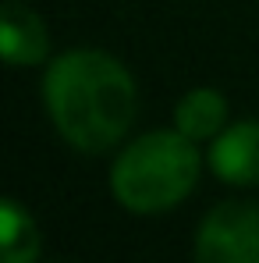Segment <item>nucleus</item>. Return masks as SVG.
I'll use <instances>...</instances> for the list:
<instances>
[{"label":"nucleus","mask_w":259,"mask_h":263,"mask_svg":"<svg viewBox=\"0 0 259 263\" xmlns=\"http://www.w3.org/2000/svg\"><path fill=\"white\" fill-rule=\"evenodd\" d=\"M43 107L50 125L71 149L107 153L135 125L138 89L114 53L75 46L46 61Z\"/></svg>","instance_id":"f257e3e1"},{"label":"nucleus","mask_w":259,"mask_h":263,"mask_svg":"<svg viewBox=\"0 0 259 263\" xmlns=\"http://www.w3.org/2000/svg\"><path fill=\"white\" fill-rule=\"evenodd\" d=\"M199 142L177 128H153L121 146L110 167V192L128 214L153 217L181 206L199 185Z\"/></svg>","instance_id":"f03ea898"},{"label":"nucleus","mask_w":259,"mask_h":263,"mask_svg":"<svg viewBox=\"0 0 259 263\" xmlns=\"http://www.w3.org/2000/svg\"><path fill=\"white\" fill-rule=\"evenodd\" d=\"M195 263H259V203L227 199L203 217L192 246Z\"/></svg>","instance_id":"7ed1b4c3"},{"label":"nucleus","mask_w":259,"mask_h":263,"mask_svg":"<svg viewBox=\"0 0 259 263\" xmlns=\"http://www.w3.org/2000/svg\"><path fill=\"white\" fill-rule=\"evenodd\" d=\"M206 164L224 185H238V189L259 185V121L256 118L231 121L210 142Z\"/></svg>","instance_id":"20e7f679"},{"label":"nucleus","mask_w":259,"mask_h":263,"mask_svg":"<svg viewBox=\"0 0 259 263\" xmlns=\"http://www.w3.org/2000/svg\"><path fill=\"white\" fill-rule=\"evenodd\" d=\"M0 46L7 68H36L50 61V29L36 7L7 0L0 11Z\"/></svg>","instance_id":"39448f33"},{"label":"nucleus","mask_w":259,"mask_h":263,"mask_svg":"<svg viewBox=\"0 0 259 263\" xmlns=\"http://www.w3.org/2000/svg\"><path fill=\"white\" fill-rule=\"evenodd\" d=\"M227 125V96L213 86L188 89L174 107V128L192 142H213Z\"/></svg>","instance_id":"423d86ee"},{"label":"nucleus","mask_w":259,"mask_h":263,"mask_svg":"<svg viewBox=\"0 0 259 263\" xmlns=\"http://www.w3.org/2000/svg\"><path fill=\"white\" fill-rule=\"evenodd\" d=\"M43 249L36 217L18 203L4 199L0 203V263H36Z\"/></svg>","instance_id":"0eeeda50"}]
</instances>
